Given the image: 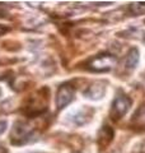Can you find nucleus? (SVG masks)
<instances>
[{
    "label": "nucleus",
    "mask_w": 145,
    "mask_h": 153,
    "mask_svg": "<svg viewBox=\"0 0 145 153\" xmlns=\"http://www.w3.org/2000/svg\"><path fill=\"white\" fill-rule=\"evenodd\" d=\"M5 129H7V123L5 121H0V134L5 131Z\"/></svg>",
    "instance_id": "obj_13"
},
{
    "label": "nucleus",
    "mask_w": 145,
    "mask_h": 153,
    "mask_svg": "<svg viewBox=\"0 0 145 153\" xmlns=\"http://www.w3.org/2000/svg\"><path fill=\"white\" fill-rule=\"evenodd\" d=\"M8 30H7V28L5 27H3V26H0V35H3V33H5Z\"/></svg>",
    "instance_id": "obj_14"
},
{
    "label": "nucleus",
    "mask_w": 145,
    "mask_h": 153,
    "mask_svg": "<svg viewBox=\"0 0 145 153\" xmlns=\"http://www.w3.org/2000/svg\"><path fill=\"white\" fill-rule=\"evenodd\" d=\"M138 63H139V51H138V49H131L129 52H127V57H126V68L129 69V70H132V69H135V66L138 65Z\"/></svg>",
    "instance_id": "obj_10"
},
{
    "label": "nucleus",
    "mask_w": 145,
    "mask_h": 153,
    "mask_svg": "<svg viewBox=\"0 0 145 153\" xmlns=\"http://www.w3.org/2000/svg\"><path fill=\"white\" fill-rule=\"evenodd\" d=\"M115 64H116L115 56L109 54H102L90 59V61L88 63V68L93 71L103 73V71H109L115 66Z\"/></svg>",
    "instance_id": "obj_4"
},
{
    "label": "nucleus",
    "mask_w": 145,
    "mask_h": 153,
    "mask_svg": "<svg viewBox=\"0 0 145 153\" xmlns=\"http://www.w3.org/2000/svg\"><path fill=\"white\" fill-rule=\"evenodd\" d=\"M48 101V89L43 88L37 93V96L31 98L28 106L26 107V115L28 116H36L46 111V105Z\"/></svg>",
    "instance_id": "obj_3"
},
{
    "label": "nucleus",
    "mask_w": 145,
    "mask_h": 153,
    "mask_svg": "<svg viewBox=\"0 0 145 153\" xmlns=\"http://www.w3.org/2000/svg\"><path fill=\"white\" fill-rule=\"evenodd\" d=\"M74 94H75V89L71 84L65 83L61 84L59 89H57V94H56V107L57 110H62L66 107L72 100H74Z\"/></svg>",
    "instance_id": "obj_5"
},
{
    "label": "nucleus",
    "mask_w": 145,
    "mask_h": 153,
    "mask_svg": "<svg viewBox=\"0 0 145 153\" xmlns=\"http://www.w3.org/2000/svg\"><path fill=\"white\" fill-rule=\"evenodd\" d=\"M113 138V130L111 126L104 125L101 128V130L98 131V135H97V143L101 147V149H104L111 142H112Z\"/></svg>",
    "instance_id": "obj_7"
},
{
    "label": "nucleus",
    "mask_w": 145,
    "mask_h": 153,
    "mask_svg": "<svg viewBox=\"0 0 145 153\" xmlns=\"http://www.w3.org/2000/svg\"><path fill=\"white\" fill-rule=\"evenodd\" d=\"M132 153H145V140L141 142L140 144H138Z\"/></svg>",
    "instance_id": "obj_12"
},
{
    "label": "nucleus",
    "mask_w": 145,
    "mask_h": 153,
    "mask_svg": "<svg viewBox=\"0 0 145 153\" xmlns=\"http://www.w3.org/2000/svg\"><path fill=\"white\" fill-rule=\"evenodd\" d=\"M130 106H131V100L129 96L125 94L122 91H120L116 96V98L113 100L112 106H111V111H109V116L112 120L117 121L120 119H122L126 112L129 111Z\"/></svg>",
    "instance_id": "obj_2"
},
{
    "label": "nucleus",
    "mask_w": 145,
    "mask_h": 153,
    "mask_svg": "<svg viewBox=\"0 0 145 153\" xmlns=\"http://www.w3.org/2000/svg\"><path fill=\"white\" fill-rule=\"evenodd\" d=\"M131 124L138 129H145V106L139 108L134 115Z\"/></svg>",
    "instance_id": "obj_9"
},
{
    "label": "nucleus",
    "mask_w": 145,
    "mask_h": 153,
    "mask_svg": "<svg viewBox=\"0 0 145 153\" xmlns=\"http://www.w3.org/2000/svg\"><path fill=\"white\" fill-rule=\"evenodd\" d=\"M106 93V84L103 82H94L85 91V96L90 100H101Z\"/></svg>",
    "instance_id": "obj_8"
},
{
    "label": "nucleus",
    "mask_w": 145,
    "mask_h": 153,
    "mask_svg": "<svg viewBox=\"0 0 145 153\" xmlns=\"http://www.w3.org/2000/svg\"><path fill=\"white\" fill-rule=\"evenodd\" d=\"M129 12L132 16H141L145 14V3H132L129 5Z\"/></svg>",
    "instance_id": "obj_11"
},
{
    "label": "nucleus",
    "mask_w": 145,
    "mask_h": 153,
    "mask_svg": "<svg viewBox=\"0 0 145 153\" xmlns=\"http://www.w3.org/2000/svg\"><path fill=\"white\" fill-rule=\"evenodd\" d=\"M92 115H93V110L92 108L80 107L70 115V121L75 124V125H84V124H87L90 120Z\"/></svg>",
    "instance_id": "obj_6"
},
{
    "label": "nucleus",
    "mask_w": 145,
    "mask_h": 153,
    "mask_svg": "<svg viewBox=\"0 0 145 153\" xmlns=\"http://www.w3.org/2000/svg\"><path fill=\"white\" fill-rule=\"evenodd\" d=\"M37 133L26 121H17L14 124L10 134V142L14 146H23L36 139Z\"/></svg>",
    "instance_id": "obj_1"
}]
</instances>
